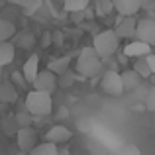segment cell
<instances>
[{
    "label": "cell",
    "instance_id": "12",
    "mask_svg": "<svg viewBox=\"0 0 155 155\" xmlns=\"http://www.w3.org/2000/svg\"><path fill=\"white\" fill-rule=\"evenodd\" d=\"M124 55L126 57H136V59H141V57L151 55V47H149L147 43H143V41L134 39V41H130L128 45L124 47Z\"/></svg>",
    "mask_w": 155,
    "mask_h": 155
},
{
    "label": "cell",
    "instance_id": "21",
    "mask_svg": "<svg viewBox=\"0 0 155 155\" xmlns=\"http://www.w3.org/2000/svg\"><path fill=\"white\" fill-rule=\"evenodd\" d=\"M57 151H59V147L53 143H38L34 149H31L28 155H57Z\"/></svg>",
    "mask_w": 155,
    "mask_h": 155
},
{
    "label": "cell",
    "instance_id": "20",
    "mask_svg": "<svg viewBox=\"0 0 155 155\" xmlns=\"http://www.w3.org/2000/svg\"><path fill=\"white\" fill-rule=\"evenodd\" d=\"M14 118H16V124H18V128H30L31 124H34V116H31L30 112H28L26 108H20L14 112Z\"/></svg>",
    "mask_w": 155,
    "mask_h": 155
},
{
    "label": "cell",
    "instance_id": "14",
    "mask_svg": "<svg viewBox=\"0 0 155 155\" xmlns=\"http://www.w3.org/2000/svg\"><path fill=\"white\" fill-rule=\"evenodd\" d=\"M120 77H122V84H124V92H130V91H136V88H140L141 77L137 75L134 69H126L124 73H120Z\"/></svg>",
    "mask_w": 155,
    "mask_h": 155
},
{
    "label": "cell",
    "instance_id": "24",
    "mask_svg": "<svg viewBox=\"0 0 155 155\" xmlns=\"http://www.w3.org/2000/svg\"><path fill=\"white\" fill-rule=\"evenodd\" d=\"M114 12V2L112 0H96V14L98 16H108Z\"/></svg>",
    "mask_w": 155,
    "mask_h": 155
},
{
    "label": "cell",
    "instance_id": "34",
    "mask_svg": "<svg viewBox=\"0 0 155 155\" xmlns=\"http://www.w3.org/2000/svg\"><path fill=\"white\" fill-rule=\"evenodd\" d=\"M57 155H71V151H69V147H59Z\"/></svg>",
    "mask_w": 155,
    "mask_h": 155
},
{
    "label": "cell",
    "instance_id": "35",
    "mask_svg": "<svg viewBox=\"0 0 155 155\" xmlns=\"http://www.w3.org/2000/svg\"><path fill=\"white\" fill-rule=\"evenodd\" d=\"M6 2H10V4H18V6H20V4H22L24 0H6Z\"/></svg>",
    "mask_w": 155,
    "mask_h": 155
},
{
    "label": "cell",
    "instance_id": "38",
    "mask_svg": "<svg viewBox=\"0 0 155 155\" xmlns=\"http://www.w3.org/2000/svg\"><path fill=\"white\" fill-rule=\"evenodd\" d=\"M151 81H153V87H155V77H151Z\"/></svg>",
    "mask_w": 155,
    "mask_h": 155
},
{
    "label": "cell",
    "instance_id": "5",
    "mask_svg": "<svg viewBox=\"0 0 155 155\" xmlns=\"http://www.w3.org/2000/svg\"><path fill=\"white\" fill-rule=\"evenodd\" d=\"M136 39H137V41L147 43L149 47L155 45V20H151V18H141V20H137Z\"/></svg>",
    "mask_w": 155,
    "mask_h": 155
},
{
    "label": "cell",
    "instance_id": "28",
    "mask_svg": "<svg viewBox=\"0 0 155 155\" xmlns=\"http://www.w3.org/2000/svg\"><path fill=\"white\" fill-rule=\"evenodd\" d=\"M114 155H140V149L134 143H124V145H120V149Z\"/></svg>",
    "mask_w": 155,
    "mask_h": 155
},
{
    "label": "cell",
    "instance_id": "8",
    "mask_svg": "<svg viewBox=\"0 0 155 155\" xmlns=\"http://www.w3.org/2000/svg\"><path fill=\"white\" fill-rule=\"evenodd\" d=\"M71 137H73L71 130H69L67 126H63V124H55L45 132V141L47 143H53V145L65 143V141H69Z\"/></svg>",
    "mask_w": 155,
    "mask_h": 155
},
{
    "label": "cell",
    "instance_id": "30",
    "mask_svg": "<svg viewBox=\"0 0 155 155\" xmlns=\"http://www.w3.org/2000/svg\"><path fill=\"white\" fill-rule=\"evenodd\" d=\"M145 61H147V65H149L151 77H155V55H153V53H151V55H147V57H145Z\"/></svg>",
    "mask_w": 155,
    "mask_h": 155
},
{
    "label": "cell",
    "instance_id": "32",
    "mask_svg": "<svg viewBox=\"0 0 155 155\" xmlns=\"http://www.w3.org/2000/svg\"><path fill=\"white\" fill-rule=\"evenodd\" d=\"M51 39H53V43H55V45H61V43H63V31H53V34H51Z\"/></svg>",
    "mask_w": 155,
    "mask_h": 155
},
{
    "label": "cell",
    "instance_id": "36",
    "mask_svg": "<svg viewBox=\"0 0 155 155\" xmlns=\"http://www.w3.org/2000/svg\"><path fill=\"white\" fill-rule=\"evenodd\" d=\"M4 4H6V0H0V8H2V6H4Z\"/></svg>",
    "mask_w": 155,
    "mask_h": 155
},
{
    "label": "cell",
    "instance_id": "15",
    "mask_svg": "<svg viewBox=\"0 0 155 155\" xmlns=\"http://www.w3.org/2000/svg\"><path fill=\"white\" fill-rule=\"evenodd\" d=\"M0 102H2V104H14V102H18V88H16L10 81L0 83Z\"/></svg>",
    "mask_w": 155,
    "mask_h": 155
},
{
    "label": "cell",
    "instance_id": "1",
    "mask_svg": "<svg viewBox=\"0 0 155 155\" xmlns=\"http://www.w3.org/2000/svg\"><path fill=\"white\" fill-rule=\"evenodd\" d=\"M102 69V59L96 55V51L91 47H83L77 57L75 63V71L77 75H81V79H91V77H96Z\"/></svg>",
    "mask_w": 155,
    "mask_h": 155
},
{
    "label": "cell",
    "instance_id": "16",
    "mask_svg": "<svg viewBox=\"0 0 155 155\" xmlns=\"http://www.w3.org/2000/svg\"><path fill=\"white\" fill-rule=\"evenodd\" d=\"M69 65H71V57H55L47 63V71L53 73L55 77H61L69 71Z\"/></svg>",
    "mask_w": 155,
    "mask_h": 155
},
{
    "label": "cell",
    "instance_id": "10",
    "mask_svg": "<svg viewBox=\"0 0 155 155\" xmlns=\"http://www.w3.org/2000/svg\"><path fill=\"white\" fill-rule=\"evenodd\" d=\"M22 75H24V79H26L28 84H34V81L38 79V75H39V55L38 53H31L26 59V63H24V67H22Z\"/></svg>",
    "mask_w": 155,
    "mask_h": 155
},
{
    "label": "cell",
    "instance_id": "37",
    "mask_svg": "<svg viewBox=\"0 0 155 155\" xmlns=\"http://www.w3.org/2000/svg\"><path fill=\"white\" fill-rule=\"evenodd\" d=\"M16 155H28V153H24V151H20V153H16Z\"/></svg>",
    "mask_w": 155,
    "mask_h": 155
},
{
    "label": "cell",
    "instance_id": "4",
    "mask_svg": "<svg viewBox=\"0 0 155 155\" xmlns=\"http://www.w3.org/2000/svg\"><path fill=\"white\" fill-rule=\"evenodd\" d=\"M100 87H102V91L106 94L110 96H120L122 92H124V84H122V77L120 73L116 71H106L102 75V79H100Z\"/></svg>",
    "mask_w": 155,
    "mask_h": 155
},
{
    "label": "cell",
    "instance_id": "31",
    "mask_svg": "<svg viewBox=\"0 0 155 155\" xmlns=\"http://www.w3.org/2000/svg\"><path fill=\"white\" fill-rule=\"evenodd\" d=\"M53 43V39H51V34L49 31H45V34L41 35V47H49Z\"/></svg>",
    "mask_w": 155,
    "mask_h": 155
},
{
    "label": "cell",
    "instance_id": "33",
    "mask_svg": "<svg viewBox=\"0 0 155 155\" xmlns=\"http://www.w3.org/2000/svg\"><path fill=\"white\" fill-rule=\"evenodd\" d=\"M67 116H69V110L63 106V108L57 110V116H55V118H57V120H67Z\"/></svg>",
    "mask_w": 155,
    "mask_h": 155
},
{
    "label": "cell",
    "instance_id": "7",
    "mask_svg": "<svg viewBox=\"0 0 155 155\" xmlns=\"http://www.w3.org/2000/svg\"><path fill=\"white\" fill-rule=\"evenodd\" d=\"M34 91L38 92H45V94H53V91L57 88V77L53 75V73H49L45 69V71H39L38 79L34 81Z\"/></svg>",
    "mask_w": 155,
    "mask_h": 155
},
{
    "label": "cell",
    "instance_id": "27",
    "mask_svg": "<svg viewBox=\"0 0 155 155\" xmlns=\"http://www.w3.org/2000/svg\"><path fill=\"white\" fill-rule=\"evenodd\" d=\"M10 83L14 84V87H18V88H26L28 87V83H26V79H24V75H22V71H14L10 75Z\"/></svg>",
    "mask_w": 155,
    "mask_h": 155
},
{
    "label": "cell",
    "instance_id": "19",
    "mask_svg": "<svg viewBox=\"0 0 155 155\" xmlns=\"http://www.w3.org/2000/svg\"><path fill=\"white\" fill-rule=\"evenodd\" d=\"M16 35V26L6 18H0V41H10Z\"/></svg>",
    "mask_w": 155,
    "mask_h": 155
},
{
    "label": "cell",
    "instance_id": "26",
    "mask_svg": "<svg viewBox=\"0 0 155 155\" xmlns=\"http://www.w3.org/2000/svg\"><path fill=\"white\" fill-rule=\"evenodd\" d=\"M41 2H43V0H24L20 6L24 8V14L31 16L35 10H39V8H41Z\"/></svg>",
    "mask_w": 155,
    "mask_h": 155
},
{
    "label": "cell",
    "instance_id": "22",
    "mask_svg": "<svg viewBox=\"0 0 155 155\" xmlns=\"http://www.w3.org/2000/svg\"><path fill=\"white\" fill-rule=\"evenodd\" d=\"M134 71H136L141 79H149V77H151V71H149V65H147V61H145V57L136 59V63H134Z\"/></svg>",
    "mask_w": 155,
    "mask_h": 155
},
{
    "label": "cell",
    "instance_id": "9",
    "mask_svg": "<svg viewBox=\"0 0 155 155\" xmlns=\"http://www.w3.org/2000/svg\"><path fill=\"white\" fill-rule=\"evenodd\" d=\"M16 140H18L20 151L30 153L31 149L38 145V134H35L31 128H22V130H18V134H16Z\"/></svg>",
    "mask_w": 155,
    "mask_h": 155
},
{
    "label": "cell",
    "instance_id": "2",
    "mask_svg": "<svg viewBox=\"0 0 155 155\" xmlns=\"http://www.w3.org/2000/svg\"><path fill=\"white\" fill-rule=\"evenodd\" d=\"M24 108L31 114V116H49L53 112V100L51 94H45V92H38V91H30L26 94V100H24Z\"/></svg>",
    "mask_w": 155,
    "mask_h": 155
},
{
    "label": "cell",
    "instance_id": "11",
    "mask_svg": "<svg viewBox=\"0 0 155 155\" xmlns=\"http://www.w3.org/2000/svg\"><path fill=\"white\" fill-rule=\"evenodd\" d=\"M112 2H114V10L118 12V16H124V18L136 16L141 10L140 0H112Z\"/></svg>",
    "mask_w": 155,
    "mask_h": 155
},
{
    "label": "cell",
    "instance_id": "25",
    "mask_svg": "<svg viewBox=\"0 0 155 155\" xmlns=\"http://www.w3.org/2000/svg\"><path fill=\"white\" fill-rule=\"evenodd\" d=\"M75 81H77V75L71 71V69H69V71L65 73V75L57 77V84H59V87H63V88H69V87H73V83H75Z\"/></svg>",
    "mask_w": 155,
    "mask_h": 155
},
{
    "label": "cell",
    "instance_id": "13",
    "mask_svg": "<svg viewBox=\"0 0 155 155\" xmlns=\"http://www.w3.org/2000/svg\"><path fill=\"white\" fill-rule=\"evenodd\" d=\"M38 43V38H35L34 31L30 30H24L16 35V41H14V47H20V49H26V51H31Z\"/></svg>",
    "mask_w": 155,
    "mask_h": 155
},
{
    "label": "cell",
    "instance_id": "29",
    "mask_svg": "<svg viewBox=\"0 0 155 155\" xmlns=\"http://www.w3.org/2000/svg\"><path fill=\"white\" fill-rule=\"evenodd\" d=\"M145 108L155 112V87H151V91H149L147 96H145Z\"/></svg>",
    "mask_w": 155,
    "mask_h": 155
},
{
    "label": "cell",
    "instance_id": "3",
    "mask_svg": "<svg viewBox=\"0 0 155 155\" xmlns=\"http://www.w3.org/2000/svg\"><path fill=\"white\" fill-rule=\"evenodd\" d=\"M118 45H120V39L114 34V30H102L92 39V49L96 51V55H98L100 59L112 57L114 53L118 51Z\"/></svg>",
    "mask_w": 155,
    "mask_h": 155
},
{
    "label": "cell",
    "instance_id": "6",
    "mask_svg": "<svg viewBox=\"0 0 155 155\" xmlns=\"http://www.w3.org/2000/svg\"><path fill=\"white\" fill-rule=\"evenodd\" d=\"M136 28H137V20L134 16H130V18L118 16L114 34L118 35V39H130V38H136Z\"/></svg>",
    "mask_w": 155,
    "mask_h": 155
},
{
    "label": "cell",
    "instance_id": "23",
    "mask_svg": "<svg viewBox=\"0 0 155 155\" xmlns=\"http://www.w3.org/2000/svg\"><path fill=\"white\" fill-rule=\"evenodd\" d=\"M2 128H4V134L6 136H16L18 134V124H16V118H14V114H10V116H6L2 120Z\"/></svg>",
    "mask_w": 155,
    "mask_h": 155
},
{
    "label": "cell",
    "instance_id": "17",
    "mask_svg": "<svg viewBox=\"0 0 155 155\" xmlns=\"http://www.w3.org/2000/svg\"><path fill=\"white\" fill-rule=\"evenodd\" d=\"M14 55H16V47L14 43L10 41H0V69L10 65L14 61Z\"/></svg>",
    "mask_w": 155,
    "mask_h": 155
},
{
    "label": "cell",
    "instance_id": "18",
    "mask_svg": "<svg viewBox=\"0 0 155 155\" xmlns=\"http://www.w3.org/2000/svg\"><path fill=\"white\" fill-rule=\"evenodd\" d=\"M91 4V0H63V10L71 14H81L84 12Z\"/></svg>",
    "mask_w": 155,
    "mask_h": 155
}]
</instances>
